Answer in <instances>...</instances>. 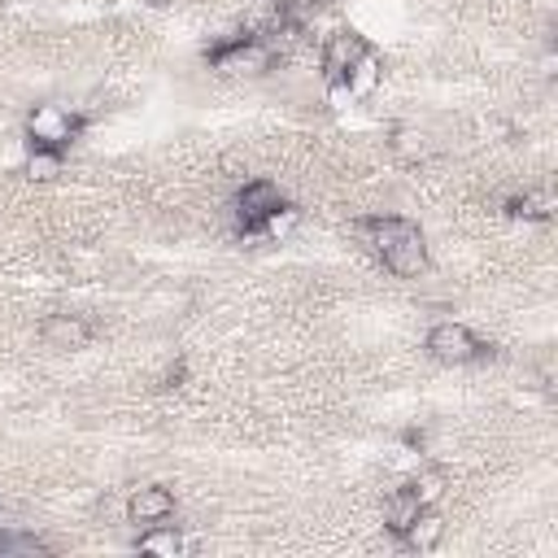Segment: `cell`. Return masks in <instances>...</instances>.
I'll return each mask as SVG.
<instances>
[{"label":"cell","mask_w":558,"mask_h":558,"mask_svg":"<svg viewBox=\"0 0 558 558\" xmlns=\"http://www.w3.org/2000/svg\"><path fill=\"white\" fill-rule=\"evenodd\" d=\"M357 235L384 262V270H392L401 279H414L427 270V240H423L418 222H410L401 214H375V218L357 222Z\"/></svg>","instance_id":"cell-1"},{"label":"cell","mask_w":558,"mask_h":558,"mask_svg":"<svg viewBox=\"0 0 558 558\" xmlns=\"http://www.w3.org/2000/svg\"><path fill=\"white\" fill-rule=\"evenodd\" d=\"M83 118L65 105H35L31 118H26V135H31V148H52V153H65L78 135H83Z\"/></svg>","instance_id":"cell-2"},{"label":"cell","mask_w":558,"mask_h":558,"mask_svg":"<svg viewBox=\"0 0 558 558\" xmlns=\"http://www.w3.org/2000/svg\"><path fill=\"white\" fill-rule=\"evenodd\" d=\"M427 353L436 362H445V366H466V362L488 357V344L471 327H462V323H436L427 331Z\"/></svg>","instance_id":"cell-3"},{"label":"cell","mask_w":558,"mask_h":558,"mask_svg":"<svg viewBox=\"0 0 558 558\" xmlns=\"http://www.w3.org/2000/svg\"><path fill=\"white\" fill-rule=\"evenodd\" d=\"M279 187L270 179H248L240 192H235V231L248 235V240H262V222L270 218V209L279 205Z\"/></svg>","instance_id":"cell-4"},{"label":"cell","mask_w":558,"mask_h":558,"mask_svg":"<svg viewBox=\"0 0 558 558\" xmlns=\"http://www.w3.org/2000/svg\"><path fill=\"white\" fill-rule=\"evenodd\" d=\"M371 52V44L357 35V31H336L327 44H323V78L331 92H344V78L349 70Z\"/></svg>","instance_id":"cell-5"},{"label":"cell","mask_w":558,"mask_h":558,"mask_svg":"<svg viewBox=\"0 0 558 558\" xmlns=\"http://www.w3.org/2000/svg\"><path fill=\"white\" fill-rule=\"evenodd\" d=\"M39 340L52 349V353H74V349H87L92 340V323L83 314H48L39 323Z\"/></svg>","instance_id":"cell-6"},{"label":"cell","mask_w":558,"mask_h":558,"mask_svg":"<svg viewBox=\"0 0 558 558\" xmlns=\"http://www.w3.org/2000/svg\"><path fill=\"white\" fill-rule=\"evenodd\" d=\"M170 514H174V497H170V488H161V484H144V488H135L131 501H126V519H131L135 527L166 523Z\"/></svg>","instance_id":"cell-7"},{"label":"cell","mask_w":558,"mask_h":558,"mask_svg":"<svg viewBox=\"0 0 558 558\" xmlns=\"http://www.w3.org/2000/svg\"><path fill=\"white\" fill-rule=\"evenodd\" d=\"M397 536H401V545H405V549H436V541L445 536V523H440V514H436L432 506H423V510H418V514H414Z\"/></svg>","instance_id":"cell-8"},{"label":"cell","mask_w":558,"mask_h":558,"mask_svg":"<svg viewBox=\"0 0 558 558\" xmlns=\"http://www.w3.org/2000/svg\"><path fill=\"white\" fill-rule=\"evenodd\" d=\"M144 554H153V558H174L179 549H183V536H179V527L166 519V523H148V527H140V541H135Z\"/></svg>","instance_id":"cell-9"},{"label":"cell","mask_w":558,"mask_h":558,"mask_svg":"<svg viewBox=\"0 0 558 558\" xmlns=\"http://www.w3.org/2000/svg\"><path fill=\"white\" fill-rule=\"evenodd\" d=\"M506 214H510V218H523V222H545V218L554 214V196H549L545 187L519 192V196L506 201Z\"/></svg>","instance_id":"cell-10"},{"label":"cell","mask_w":558,"mask_h":558,"mask_svg":"<svg viewBox=\"0 0 558 558\" xmlns=\"http://www.w3.org/2000/svg\"><path fill=\"white\" fill-rule=\"evenodd\" d=\"M375 83H379V57H375V48L349 70V78H344V92L340 96H353V100H362V96H371L375 92Z\"/></svg>","instance_id":"cell-11"},{"label":"cell","mask_w":558,"mask_h":558,"mask_svg":"<svg viewBox=\"0 0 558 558\" xmlns=\"http://www.w3.org/2000/svg\"><path fill=\"white\" fill-rule=\"evenodd\" d=\"M296 222H301V209L288 205V201H279V205L270 209V218L262 222V240H283V235H292Z\"/></svg>","instance_id":"cell-12"},{"label":"cell","mask_w":558,"mask_h":558,"mask_svg":"<svg viewBox=\"0 0 558 558\" xmlns=\"http://www.w3.org/2000/svg\"><path fill=\"white\" fill-rule=\"evenodd\" d=\"M26 174L39 179V183L57 179V174H61V153H52V148H31V157H26Z\"/></svg>","instance_id":"cell-13"},{"label":"cell","mask_w":558,"mask_h":558,"mask_svg":"<svg viewBox=\"0 0 558 558\" xmlns=\"http://www.w3.org/2000/svg\"><path fill=\"white\" fill-rule=\"evenodd\" d=\"M392 148H397V153H405V157H418L427 144H423V135H418V131H397Z\"/></svg>","instance_id":"cell-14"},{"label":"cell","mask_w":558,"mask_h":558,"mask_svg":"<svg viewBox=\"0 0 558 558\" xmlns=\"http://www.w3.org/2000/svg\"><path fill=\"white\" fill-rule=\"evenodd\" d=\"M4 549H13V536H9V532H0V554H4Z\"/></svg>","instance_id":"cell-15"}]
</instances>
